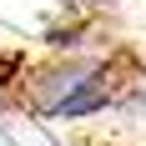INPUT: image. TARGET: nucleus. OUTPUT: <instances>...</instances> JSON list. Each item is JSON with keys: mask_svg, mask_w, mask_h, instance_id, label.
Here are the masks:
<instances>
[{"mask_svg": "<svg viewBox=\"0 0 146 146\" xmlns=\"http://www.w3.org/2000/svg\"><path fill=\"white\" fill-rule=\"evenodd\" d=\"M76 5H81V10H116L121 0H76Z\"/></svg>", "mask_w": 146, "mask_h": 146, "instance_id": "2", "label": "nucleus"}, {"mask_svg": "<svg viewBox=\"0 0 146 146\" xmlns=\"http://www.w3.org/2000/svg\"><path fill=\"white\" fill-rule=\"evenodd\" d=\"M121 76L126 71L111 56H50L20 71L15 96L40 121H86L116 106Z\"/></svg>", "mask_w": 146, "mask_h": 146, "instance_id": "1", "label": "nucleus"}]
</instances>
